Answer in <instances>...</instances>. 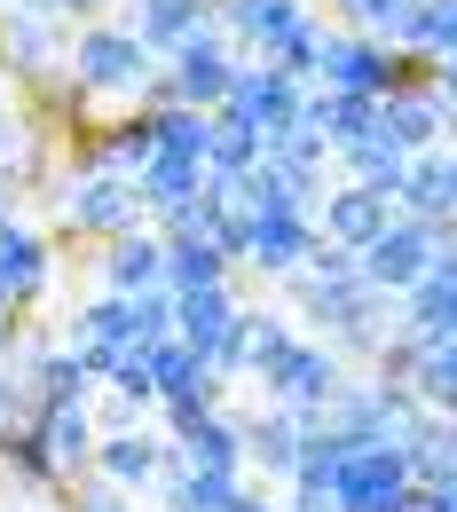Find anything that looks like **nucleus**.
I'll use <instances>...</instances> for the list:
<instances>
[{"label": "nucleus", "instance_id": "79ce46f5", "mask_svg": "<svg viewBox=\"0 0 457 512\" xmlns=\"http://www.w3.org/2000/svg\"><path fill=\"white\" fill-rule=\"evenodd\" d=\"M40 8H48V16H95L103 0H40Z\"/></svg>", "mask_w": 457, "mask_h": 512}, {"label": "nucleus", "instance_id": "a18cd8bd", "mask_svg": "<svg viewBox=\"0 0 457 512\" xmlns=\"http://www.w3.org/2000/svg\"><path fill=\"white\" fill-rule=\"evenodd\" d=\"M56 512H64V505H56Z\"/></svg>", "mask_w": 457, "mask_h": 512}, {"label": "nucleus", "instance_id": "2f4dec72", "mask_svg": "<svg viewBox=\"0 0 457 512\" xmlns=\"http://www.w3.org/2000/svg\"><path fill=\"white\" fill-rule=\"evenodd\" d=\"M339 158H347V174H355V182H371V190H402V166H410L387 134H363V142H347Z\"/></svg>", "mask_w": 457, "mask_h": 512}, {"label": "nucleus", "instance_id": "ddd939ff", "mask_svg": "<svg viewBox=\"0 0 457 512\" xmlns=\"http://www.w3.org/2000/svg\"><path fill=\"white\" fill-rule=\"evenodd\" d=\"M48 284H56V245H48L40 229L8 221V229H0V300L24 316V308L48 300Z\"/></svg>", "mask_w": 457, "mask_h": 512}, {"label": "nucleus", "instance_id": "b1692460", "mask_svg": "<svg viewBox=\"0 0 457 512\" xmlns=\"http://www.w3.org/2000/svg\"><path fill=\"white\" fill-rule=\"evenodd\" d=\"M174 457L197 465V473H253V465H245V410H213V418H197L190 434L174 442Z\"/></svg>", "mask_w": 457, "mask_h": 512}, {"label": "nucleus", "instance_id": "9d476101", "mask_svg": "<svg viewBox=\"0 0 457 512\" xmlns=\"http://www.w3.org/2000/svg\"><path fill=\"white\" fill-rule=\"evenodd\" d=\"M24 418H32V434L48 442V457H56L64 481H87V473H95V442H103L95 402H32Z\"/></svg>", "mask_w": 457, "mask_h": 512}, {"label": "nucleus", "instance_id": "20e7f679", "mask_svg": "<svg viewBox=\"0 0 457 512\" xmlns=\"http://www.w3.org/2000/svg\"><path fill=\"white\" fill-rule=\"evenodd\" d=\"M347 379H355V371H347V355H339L331 339H300V347L268 371L261 394H268V402H284V410H300V418L316 426L331 402H339V386H347Z\"/></svg>", "mask_w": 457, "mask_h": 512}, {"label": "nucleus", "instance_id": "f03ea898", "mask_svg": "<svg viewBox=\"0 0 457 512\" xmlns=\"http://www.w3.org/2000/svg\"><path fill=\"white\" fill-rule=\"evenodd\" d=\"M402 489H410V457L394 434L379 442H355L331 473V512H402Z\"/></svg>", "mask_w": 457, "mask_h": 512}, {"label": "nucleus", "instance_id": "2eb2a0df", "mask_svg": "<svg viewBox=\"0 0 457 512\" xmlns=\"http://www.w3.org/2000/svg\"><path fill=\"white\" fill-rule=\"evenodd\" d=\"M0 489H16V497H40V505H64V473H56V457L48 442L32 434V418H8L0 426Z\"/></svg>", "mask_w": 457, "mask_h": 512}, {"label": "nucleus", "instance_id": "412c9836", "mask_svg": "<svg viewBox=\"0 0 457 512\" xmlns=\"http://www.w3.org/2000/svg\"><path fill=\"white\" fill-rule=\"evenodd\" d=\"M245 489H253V473H197L182 457H166V473H158V505L166 512H237Z\"/></svg>", "mask_w": 457, "mask_h": 512}, {"label": "nucleus", "instance_id": "f257e3e1", "mask_svg": "<svg viewBox=\"0 0 457 512\" xmlns=\"http://www.w3.org/2000/svg\"><path fill=\"white\" fill-rule=\"evenodd\" d=\"M457 237V221H418V213H394L387 229L363 245V284H379V292H410L434 260H442V245Z\"/></svg>", "mask_w": 457, "mask_h": 512}, {"label": "nucleus", "instance_id": "473e14b6", "mask_svg": "<svg viewBox=\"0 0 457 512\" xmlns=\"http://www.w3.org/2000/svg\"><path fill=\"white\" fill-rule=\"evenodd\" d=\"M103 386H111V394H134V402H150V410H158V379H150V347H127V355H119V363L103 371Z\"/></svg>", "mask_w": 457, "mask_h": 512}, {"label": "nucleus", "instance_id": "c9c22d12", "mask_svg": "<svg viewBox=\"0 0 457 512\" xmlns=\"http://www.w3.org/2000/svg\"><path fill=\"white\" fill-rule=\"evenodd\" d=\"M402 8H410V0H347V16H355V24H371V32H394V24H402Z\"/></svg>", "mask_w": 457, "mask_h": 512}, {"label": "nucleus", "instance_id": "6e6552de", "mask_svg": "<svg viewBox=\"0 0 457 512\" xmlns=\"http://www.w3.org/2000/svg\"><path fill=\"white\" fill-rule=\"evenodd\" d=\"M221 111H237L245 127H261L268 142H276V134H292L308 119V87L284 79V71H268V64H237V87H229Z\"/></svg>", "mask_w": 457, "mask_h": 512}, {"label": "nucleus", "instance_id": "423d86ee", "mask_svg": "<svg viewBox=\"0 0 457 512\" xmlns=\"http://www.w3.org/2000/svg\"><path fill=\"white\" fill-rule=\"evenodd\" d=\"M237 323H245V300L237 284H205V292H174V339H190L197 355L229 379L237 363Z\"/></svg>", "mask_w": 457, "mask_h": 512}, {"label": "nucleus", "instance_id": "dca6fc26", "mask_svg": "<svg viewBox=\"0 0 457 512\" xmlns=\"http://www.w3.org/2000/svg\"><path fill=\"white\" fill-rule=\"evenodd\" d=\"M324 245V229H316V213H253V245H245V268H261V276H292V268H308V253Z\"/></svg>", "mask_w": 457, "mask_h": 512}, {"label": "nucleus", "instance_id": "ea45409f", "mask_svg": "<svg viewBox=\"0 0 457 512\" xmlns=\"http://www.w3.org/2000/svg\"><path fill=\"white\" fill-rule=\"evenodd\" d=\"M434 95H442V111H450V127H457V56L434 64Z\"/></svg>", "mask_w": 457, "mask_h": 512}, {"label": "nucleus", "instance_id": "f704fd0d", "mask_svg": "<svg viewBox=\"0 0 457 512\" xmlns=\"http://www.w3.org/2000/svg\"><path fill=\"white\" fill-rule=\"evenodd\" d=\"M95 418H103V434H127V426H150L158 410H150V402H134V394H111V386H95Z\"/></svg>", "mask_w": 457, "mask_h": 512}, {"label": "nucleus", "instance_id": "39448f33", "mask_svg": "<svg viewBox=\"0 0 457 512\" xmlns=\"http://www.w3.org/2000/svg\"><path fill=\"white\" fill-rule=\"evenodd\" d=\"M142 182L134 174H119V166H103V174H79L64 190V229H79V237H127V229H142Z\"/></svg>", "mask_w": 457, "mask_h": 512}, {"label": "nucleus", "instance_id": "5701e85b", "mask_svg": "<svg viewBox=\"0 0 457 512\" xmlns=\"http://www.w3.org/2000/svg\"><path fill=\"white\" fill-rule=\"evenodd\" d=\"M134 182H142V205L166 221V213H182V205H197V197L213 190V166H205V158H182V150H158Z\"/></svg>", "mask_w": 457, "mask_h": 512}, {"label": "nucleus", "instance_id": "58836bf2", "mask_svg": "<svg viewBox=\"0 0 457 512\" xmlns=\"http://www.w3.org/2000/svg\"><path fill=\"white\" fill-rule=\"evenodd\" d=\"M24 410H32V402H24V379L0 363V426H8V418H24Z\"/></svg>", "mask_w": 457, "mask_h": 512}, {"label": "nucleus", "instance_id": "c85d7f7f", "mask_svg": "<svg viewBox=\"0 0 457 512\" xmlns=\"http://www.w3.org/2000/svg\"><path fill=\"white\" fill-rule=\"evenodd\" d=\"M300 16H308L300 0H221V24H229L237 40H253L261 56L284 40V32H292V24H300Z\"/></svg>", "mask_w": 457, "mask_h": 512}, {"label": "nucleus", "instance_id": "c756f323", "mask_svg": "<svg viewBox=\"0 0 457 512\" xmlns=\"http://www.w3.org/2000/svg\"><path fill=\"white\" fill-rule=\"evenodd\" d=\"M268 158V134L261 127H245L237 111H213V142H205V166L221 174V182H237L245 166H261Z\"/></svg>", "mask_w": 457, "mask_h": 512}, {"label": "nucleus", "instance_id": "bb28decb", "mask_svg": "<svg viewBox=\"0 0 457 512\" xmlns=\"http://www.w3.org/2000/svg\"><path fill=\"white\" fill-rule=\"evenodd\" d=\"M127 32L142 48H182L190 32H205V0H134Z\"/></svg>", "mask_w": 457, "mask_h": 512}, {"label": "nucleus", "instance_id": "aec40b11", "mask_svg": "<svg viewBox=\"0 0 457 512\" xmlns=\"http://www.w3.org/2000/svg\"><path fill=\"white\" fill-rule=\"evenodd\" d=\"M292 347H300L292 316H276V308H245V323H237V363H229V386H268V371H276Z\"/></svg>", "mask_w": 457, "mask_h": 512}, {"label": "nucleus", "instance_id": "1a4fd4ad", "mask_svg": "<svg viewBox=\"0 0 457 512\" xmlns=\"http://www.w3.org/2000/svg\"><path fill=\"white\" fill-rule=\"evenodd\" d=\"M300 449H308V418L261 394V410H245V465H253V481L284 489L300 473Z\"/></svg>", "mask_w": 457, "mask_h": 512}, {"label": "nucleus", "instance_id": "cd10ccee", "mask_svg": "<svg viewBox=\"0 0 457 512\" xmlns=\"http://www.w3.org/2000/svg\"><path fill=\"white\" fill-rule=\"evenodd\" d=\"M394 40L410 48V56H457V0H410L402 8V24H394Z\"/></svg>", "mask_w": 457, "mask_h": 512}, {"label": "nucleus", "instance_id": "4c0bfd02", "mask_svg": "<svg viewBox=\"0 0 457 512\" xmlns=\"http://www.w3.org/2000/svg\"><path fill=\"white\" fill-rule=\"evenodd\" d=\"M24 347H32V323H24V316H0V363H16Z\"/></svg>", "mask_w": 457, "mask_h": 512}, {"label": "nucleus", "instance_id": "4468645a", "mask_svg": "<svg viewBox=\"0 0 457 512\" xmlns=\"http://www.w3.org/2000/svg\"><path fill=\"white\" fill-rule=\"evenodd\" d=\"M394 213V190H371V182H347V190H324L316 205V229H324V245H347V253H363L379 229H387Z\"/></svg>", "mask_w": 457, "mask_h": 512}, {"label": "nucleus", "instance_id": "9b49d317", "mask_svg": "<svg viewBox=\"0 0 457 512\" xmlns=\"http://www.w3.org/2000/svg\"><path fill=\"white\" fill-rule=\"evenodd\" d=\"M174 64H166V79H174V103H197V111H221L229 103V87H237V64H229V48H221V32L205 24V32H190L182 48H166Z\"/></svg>", "mask_w": 457, "mask_h": 512}, {"label": "nucleus", "instance_id": "72a5a7b5", "mask_svg": "<svg viewBox=\"0 0 457 512\" xmlns=\"http://www.w3.org/2000/svg\"><path fill=\"white\" fill-rule=\"evenodd\" d=\"M142 497H127V489H111L103 473H87V481H71L64 489V512H134Z\"/></svg>", "mask_w": 457, "mask_h": 512}, {"label": "nucleus", "instance_id": "37998d69", "mask_svg": "<svg viewBox=\"0 0 457 512\" xmlns=\"http://www.w3.org/2000/svg\"><path fill=\"white\" fill-rule=\"evenodd\" d=\"M8 221H16V190L0 182V229H8Z\"/></svg>", "mask_w": 457, "mask_h": 512}, {"label": "nucleus", "instance_id": "f8f14e48", "mask_svg": "<svg viewBox=\"0 0 457 512\" xmlns=\"http://www.w3.org/2000/svg\"><path fill=\"white\" fill-rule=\"evenodd\" d=\"M166 457H174V442H166L158 426H127V434H103V442H95V473H103L111 489H127V497H158Z\"/></svg>", "mask_w": 457, "mask_h": 512}, {"label": "nucleus", "instance_id": "c03bdc74", "mask_svg": "<svg viewBox=\"0 0 457 512\" xmlns=\"http://www.w3.org/2000/svg\"><path fill=\"white\" fill-rule=\"evenodd\" d=\"M8 8H40V0H0V16H8Z\"/></svg>", "mask_w": 457, "mask_h": 512}, {"label": "nucleus", "instance_id": "f3484780", "mask_svg": "<svg viewBox=\"0 0 457 512\" xmlns=\"http://www.w3.org/2000/svg\"><path fill=\"white\" fill-rule=\"evenodd\" d=\"M103 292H166V229H127L95 253Z\"/></svg>", "mask_w": 457, "mask_h": 512}, {"label": "nucleus", "instance_id": "393cba45", "mask_svg": "<svg viewBox=\"0 0 457 512\" xmlns=\"http://www.w3.org/2000/svg\"><path fill=\"white\" fill-rule=\"evenodd\" d=\"M300 127H316L331 150H347V142L379 134V95H355V87H316V95H308V119H300Z\"/></svg>", "mask_w": 457, "mask_h": 512}, {"label": "nucleus", "instance_id": "7ed1b4c3", "mask_svg": "<svg viewBox=\"0 0 457 512\" xmlns=\"http://www.w3.org/2000/svg\"><path fill=\"white\" fill-rule=\"evenodd\" d=\"M64 71L87 87V95H142V79H150V48L134 40L127 24H87V32L71 40Z\"/></svg>", "mask_w": 457, "mask_h": 512}, {"label": "nucleus", "instance_id": "6ab92c4d", "mask_svg": "<svg viewBox=\"0 0 457 512\" xmlns=\"http://www.w3.org/2000/svg\"><path fill=\"white\" fill-rule=\"evenodd\" d=\"M379 134H387L402 158H418V150H442V134H450V111H442V95L418 79V87H402L379 103Z\"/></svg>", "mask_w": 457, "mask_h": 512}, {"label": "nucleus", "instance_id": "7c9ffc66", "mask_svg": "<svg viewBox=\"0 0 457 512\" xmlns=\"http://www.w3.org/2000/svg\"><path fill=\"white\" fill-rule=\"evenodd\" d=\"M0 182L16 197L40 182V142H32V119H24V111H0Z\"/></svg>", "mask_w": 457, "mask_h": 512}, {"label": "nucleus", "instance_id": "a878e982", "mask_svg": "<svg viewBox=\"0 0 457 512\" xmlns=\"http://www.w3.org/2000/svg\"><path fill=\"white\" fill-rule=\"evenodd\" d=\"M229 276H237V260L213 237H166V292H205V284H229Z\"/></svg>", "mask_w": 457, "mask_h": 512}, {"label": "nucleus", "instance_id": "4be33fe9", "mask_svg": "<svg viewBox=\"0 0 457 512\" xmlns=\"http://www.w3.org/2000/svg\"><path fill=\"white\" fill-rule=\"evenodd\" d=\"M394 205L418 213V221H457V150H418V158L402 166Z\"/></svg>", "mask_w": 457, "mask_h": 512}, {"label": "nucleus", "instance_id": "a211bd4d", "mask_svg": "<svg viewBox=\"0 0 457 512\" xmlns=\"http://www.w3.org/2000/svg\"><path fill=\"white\" fill-rule=\"evenodd\" d=\"M394 442L410 457V481H418V489H457V418L418 410V418L394 426Z\"/></svg>", "mask_w": 457, "mask_h": 512}, {"label": "nucleus", "instance_id": "0eeeda50", "mask_svg": "<svg viewBox=\"0 0 457 512\" xmlns=\"http://www.w3.org/2000/svg\"><path fill=\"white\" fill-rule=\"evenodd\" d=\"M64 56H71V40L56 32L48 8H8V16H0V79L40 87L48 71H64Z\"/></svg>", "mask_w": 457, "mask_h": 512}, {"label": "nucleus", "instance_id": "a19ab883", "mask_svg": "<svg viewBox=\"0 0 457 512\" xmlns=\"http://www.w3.org/2000/svg\"><path fill=\"white\" fill-rule=\"evenodd\" d=\"M237 512H292V505H284V497H268V481H253V489H245V505H237Z\"/></svg>", "mask_w": 457, "mask_h": 512}, {"label": "nucleus", "instance_id": "e433bc0d", "mask_svg": "<svg viewBox=\"0 0 457 512\" xmlns=\"http://www.w3.org/2000/svg\"><path fill=\"white\" fill-rule=\"evenodd\" d=\"M402 512H457V489H402Z\"/></svg>", "mask_w": 457, "mask_h": 512}]
</instances>
